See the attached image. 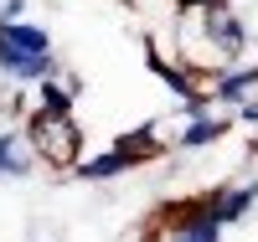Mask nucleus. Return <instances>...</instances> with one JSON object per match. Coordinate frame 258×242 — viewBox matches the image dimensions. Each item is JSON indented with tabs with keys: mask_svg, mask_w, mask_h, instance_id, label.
Listing matches in <instances>:
<instances>
[{
	"mask_svg": "<svg viewBox=\"0 0 258 242\" xmlns=\"http://www.w3.org/2000/svg\"><path fill=\"white\" fill-rule=\"evenodd\" d=\"M57 67L62 57L41 21H0V88H36Z\"/></svg>",
	"mask_w": 258,
	"mask_h": 242,
	"instance_id": "nucleus-1",
	"label": "nucleus"
},
{
	"mask_svg": "<svg viewBox=\"0 0 258 242\" xmlns=\"http://www.w3.org/2000/svg\"><path fill=\"white\" fill-rule=\"evenodd\" d=\"M21 129H26V139L36 149L41 165L52 170H73L83 160V129H78V114H47V108H31L26 119H21Z\"/></svg>",
	"mask_w": 258,
	"mask_h": 242,
	"instance_id": "nucleus-2",
	"label": "nucleus"
},
{
	"mask_svg": "<svg viewBox=\"0 0 258 242\" xmlns=\"http://www.w3.org/2000/svg\"><path fill=\"white\" fill-rule=\"evenodd\" d=\"M232 129H238V114H227V108H212V114H197V119H176V129H170V155L212 149V144L232 139Z\"/></svg>",
	"mask_w": 258,
	"mask_h": 242,
	"instance_id": "nucleus-3",
	"label": "nucleus"
},
{
	"mask_svg": "<svg viewBox=\"0 0 258 242\" xmlns=\"http://www.w3.org/2000/svg\"><path fill=\"white\" fill-rule=\"evenodd\" d=\"M207 206H212V216L222 222V232L227 227H243L248 216L258 211V175H232V181H217L207 191Z\"/></svg>",
	"mask_w": 258,
	"mask_h": 242,
	"instance_id": "nucleus-4",
	"label": "nucleus"
},
{
	"mask_svg": "<svg viewBox=\"0 0 258 242\" xmlns=\"http://www.w3.org/2000/svg\"><path fill=\"white\" fill-rule=\"evenodd\" d=\"M165 242H222V222L212 216L207 196H186L181 206H170Z\"/></svg>",
	"mask_w": 258,
	"mask_h": 242,
	"instance_id": "nucleus-5",
	"label": "nucleus"
},
{
	"mask_svg": "<svg viewBox=\"0 0 258 242\" xmlns=\"http://www.w3.org/2000/svg\"><path fill=\"white\" fill-rule=\"evenodd\" d=\"M207 93H212V103H217V108H227V114H232L238 103H248V98L258 93V57L212 72V77H207Z\"/></svg>",
	"mask_w": 258,
	"mask_h": 242,
	"instance_id": "nucleus-6",
	"label": "nucleus"
},
{
	"mask_svg": "<svg viewBox=\"0 0 258 242\" xmlns=\"http://www.w3.org/2000/svg\"><path fill=\"white\" fill-rule=\"evenodd\" d=\"M36 165L41 160H36V149L26 139V129L6 124V129H0V186H6V181H31Z\"/></svg>",
	"mask_w": 258,
	"mask_h": 242,
	"instance_id": "nucleus-7",
	"label": "nucleus"
},
{
	"mask_svg": "<svg viewBox=\"0 0 258 242\" xmlns=\"http://www.w3.org/2000/svg\"><path fill=\"white\" fill-rule=\"evenodd\" d=\"M129 170H140V165L129 160L119 144H109V149H98V155H83L68 175H73V181H83V186H114V181H124Z\"/></svg>",
	"mask_w": 258,
	"mask_h": 242,
	"instance_id": "nucleus-8",
	"label": "nucleus"
},
{
	"mask_svg": "<svg viewBox=\"0 0 258 242\" xmlns=\"http://www.w3.org/2000/svg\"><path fill=\"white\" fill-rule=\"evenodd\" d=\"M78 98H83V77H78L73 67H57L52 77H41V83L31 88V103L47 108V114H73Z\"/></svg>",
	"mask_w": 258,
	"mask_h": 242,
	"instance_id": "nucleus-9",
	"label": "nucleus"
},
{
	"mask_svg": "<svg viewBox=\"0 0 258 242\" xmlns=\"http://www.w3.org/2000/svg\"><path fill=\"white\" fill-rule=\"evenodd\" d=\"M31 0H0V21H26Z\"/></svg>",
	"mask_w": 258,
	"mask_h": 242,
	"instance_id": "nucleus-10",
	"label": "nucleus"
},
{
	"mask_svg": "<svg viewBox=\"0 0 258 242\" xmlns=\"http://www.w3.org/2000/svg\"><path fill=\"white\" fill-rule=\"evenodd\" d=\"M253 149H258V139H253Z\"/></svg>",
	"mask_w": 258,
	"mask_h": 242,
	"instance_id": "nucleus-11",
	"label": "nucleus"
}]
</instances>
